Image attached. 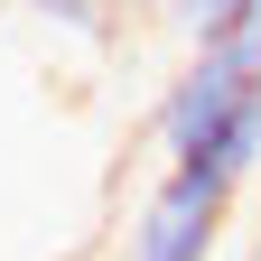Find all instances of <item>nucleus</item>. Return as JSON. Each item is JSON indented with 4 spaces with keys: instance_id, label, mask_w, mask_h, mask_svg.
<instances>
[{
    "instance_id": "nucleus-1",
    "label": "nucleus",
    "mask_w": 261,
    "mask_h": 261,
    "mask_svg": "<svg viewBox=\"0 0 261 261\" xmlns=\"http://www.w3.org/2000/svg\"><path fill=\"white\" fill-rule=\"evenodd\" d=\"M149 140L168 168H215L224 187H243L261 168V0L233 28L187 47V65L168 75V93L149 112Z\"/></svg>"
},
{
    "instance_id": "nucleus-2",
    "label": "nucleus",
    "mask_w": 261,
    "mask_h": 261,
    "mask_svg": "<svg viewBox=\"0 0 261 261\" xmlns=\"http://www.w3.org/2000/svg\"><path fill=\"white\" fill-rule=\"evenodd\" d=\"M224 215H233V187L215 168H159V187L130 215V261H215Z\"/></svg>"
},
{
    "instance_id": "nucleus-3",
    "label": "nucleus",
    "mask_w": 261,
    "mask_h": 261,
    "mask_svg": "<svg viewBox=\"0 0 261 261\" xmlns=\"http://www.w3.org/2000/svg\"><path fill=\"white\" fill-rule=\"evenodd\" d=\"M243 10H252V0H168V19L187 28V38H215V28H233Z\"/></svg>"
},
{
    "instance_id": "nucleus-4",
    "label": "nucleus",
    "mask_w": 261,
    "mask_h": 261,
    "mask_svg": "<svg viewBox=\"0 0 261 261\" xmlns=\"http://www.w3.org/2000/svg\"><path fill=\"white\" fill-rule=\"evenodd\" d=\"M19 10H38V19H56V28H93L112 0H19Z\"/></svg>"
},
{
    "instance_id": "nucleus-5",
    "label": "nucleus",
    "mask_w": 261,
    "mask_h": 261,
    "mask_svg": "<svg viewBox=\"0 0 261 261\" xmlns=\"http://www.w3.org/2000/svg\"><path fill=\"white\" fill-rule=\"evenodd\" d=\"M112 10H168V0H112Z\"/></svg>"
},
{
    "instance_id": "nucleus-6",
    "label": "nucleus",
    "mask_w": 261,
    "mask_h": 261,
    "mask_svg": "<svg viewBox=\"0 0 261 261\" xmlns=\"http://www.w3.org/2000/svg\"><path fill=\"white\" fill-rule=\"evenodd\" d=\"M243 261H261V233H252V252H243Z\"/></svg>"
}]
</instances>
